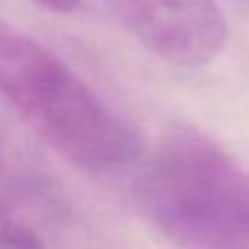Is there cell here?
Returning a JSON list of instances; mask_svg holds the SVG:
<instances>
[{
  "label": "cell",
  "mask_w": 249,
  "mask_h": 249,
  "mask_svg": "<svg viewBox=\"0 0 249 249\" xmlns=\"http://www.w3.org/2000/svg\"><path fill=\"white\" fill-rule=\"evenodd\" d=\"M136 37L153 55L201 68L223 53L230 24L216 0H116Z\"/></svg>",
  "instance_id": "3"
},
{
  "label": "cell",
  "mask_w": 249,
  "mask_h": 249,
  "mask_svg": "<svg viewBox=\"0 0 249 249\" xmlns=\"http://www.w3.org/2000/svg\"><path fill=\"white\" fill-rule=\"evenodd\" d=\"M24 219L20 212V195H18V181L9 162L0 153V228Z\"/></svg>",
  "instance_id": "4"
},
{
  "label": "cell",
  "mask_w": 249,
  "mask_h": 249,
  "mask_svg": "<svg viewBox=\"0 0 249 249\" xmlns=\"http://www.w3.org/2000/svg\"><path fill=\"white\" fill-rule=\"evenodd\" d=\"M0 96L48 146L81 171L105 175L140 162L138 129L61 57L0 18Z\"/></svg>",
  "instance_id": "1"
},
{
  "label": "cell",
  "mask_w": 249,
  "mask_h": 249,
  "mask_svg": "<svg viewBox=\"0 0 249 249\" xmlns=\"http://www.w3.org/2000/svg\"><path fill=\"white\" fill-rule=\"evenodd\" d=\"M136 199L184 249H249V166L201 131L177 129L155 146Z\"/></svg>",
  "instance_id": "2"
},
{
  "label": "cell",
  "mask_w": 249,
  "mask_h": 249,
  "mask_svg": "<svg viewBox=\"0 0 249 249\" xmlns=\"http://www.w3.org/2000/svg\"><path fill=\"white\" fill-rule=\"evenodd\" d=\"M0 249H51L42 236L26 223L18 219L0 228Z\"/></svg>",
  "instance_id": "5"
},
{
  "label": "cell",
  "mask_w": 249,
  "mask_h": 249,
  "mask_svg": "<svg viewBox=\"0 0 249 249\" xmlns=\"http://www.w3.org/2000/svg\"><path fill=\"white\" fill-rule=\"evenodd\" d=\"M31 2L55 13H72L79 7V0H31Z\"/></svg>",
  "instance_id": "6"
}]
</instances>
